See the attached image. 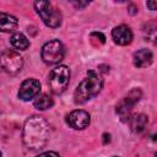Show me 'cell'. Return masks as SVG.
Here are the masks:
<instances>
[{
	"mask_svg": "<svg viewBox=\"0 0 157 157\" xmlns=\"http://www.w3.org/2000/svg\"><path fill=\"white\" fill-rule=\"evenodd\" d=\"M22 140L28 150H42L49 140V125L47 120L39 115L29 117L23 125Z\"/></svg>",
	"mask_w": 157,
	"mask_h": 157,
	"instance_id": "6da1fadb",
	"label": "cell"
},
{
	"mask_svg": "<svg viewBox=\"0 0 157 157\" xmlns=\"http://www.w3.org/2000/svg\"><path fill=\"white\" fill-rule=\"evenodd\" d=\"M103 87V77L99 71L90 70L87 72V77H85L80 85L76 87L74 98L76 103H85L93 97H96Z\"/></svg>",
	"mask_w": 157,
	"mask_h": 157,
	"instance_id": "7a4b0ae2",
	"label": "cell"
},
{
	"mask_svg": "<svg viewBox=\"0 0 157 157\" xmlns=\"http://www.w3.org/2000/svg\"><path fill=\"white\" fill-rule=\"evenodd\" d=\"M34 9L42 21L45 23V26L50 28H56L61 25V12L56 7H54L49 1H36Z\"/></svg>",
	"mask_w": 157,
	"mask_h": 157,
	"instance_id": "3957f363",
	"label": "cell"
},
{
	"mask_svg": "<svg viewBox=\"0 0 157 157\" xmlns=\"http://www.w3.org/2000/svg\"><path fill=\"white\" fill-rule=\"evenodd\" d=\"M70 81V70L65 65H59L53 69L48 76V85L53 93L60 94L63 93Z\"/></svg>",
	"mask_w": 157,
	"mask_h": 157,
	"instance_id": "277c9868",
	"label": "cell"
},
{
	"mask_svg": "<svg viewBox=\"0 0 157 157\" xmlns=\"http://www.w3.org/2000/svg\"><path fill=\"white\" fill-rule=\"evenodd\" d=\"M141 96H142L141 90L140 88H134L117 104V114L119 115V118L123 121H128L130 119L131 110H132L134 105L140 101Z\"/></svg>",
	"mask_w": 157,
	"mask_h": 157,
	"instance_id": "5b68a950",
	"label": "cell"
},
{
	"mask_svg": "<svg viewBox=\"0 0 157 157\" xmlns=\"http://www.w3.org/2000/svg\"><path fill=\"white\" fill-rule=\"evenodd\" d=\"M64 54H65V50H64V47L63 44L54 39V40H49L47 42L43 48H42V59L45 64H49V65H54V64H59L63 58H64Z\"/></svg>",
	"mask_w": 157,
	"mask_h": 157,
	"instance_id": "8992f818",
	"label": "cell"
},
{
	"mask_svg": "<svg viewBox=\"0 0 157 157\" xmlns=\"http://www.w3.org/2000/svg\"><path fill=\"white\" fill-rule=\"evenodd\" d=\"M23 59L18 52L13 49L4 50L0 54V66L9 74H16L22 69Z\"/></svg>",
	"mask_w": 157,
	"mask_h": 157,
	"instance_id": "52a82bcc",
	"label": "cell"
},
{
	"mask_svg": "<svg viewBox=\"0 0 157 157\" xmlns=\"http://www.w3.org/2000/svg\"><path fill=\"white\" fill-rule=\"evenodd\" d=\"M40 92V83L36 78H27L22 82L18 90V98L22 101L34 99L37 94Z\"/></svg>",
	"mask_w": 157,
	"mask_h": 157,
	"instance_id": "ba28073f",
	"label": "cell"
},
{
	"mask_svg": "<svg viewBox=\"0 0 157 157\" xmlns=\"http://www.w3.org/2000/svg\"><path fill=\"white\" fill-rule=\"evenodd\" d=\"M66 121L71 128H74L76 130H82V129H85L90 125L91 118H90V114L86 110L76 109V110H72L67 115Z\"/></svg>",
	"mask_w": 157,
	"mask_h": 157,
	"instance_id": "9c48e42d",
	"label": "cell"
},
{
	"mask_svg": "<svg viewBox=\"0 0 157 157\" xmlns=\"http://www.w3.org/2000/svg\"><path fill=\"white\" fill-rule=\"evenodd\" d=\"M112 38H113L114 43H117L119 45H128L132 40V32H131L130 27H128L125 25H120V26H117L113 28Z\"/></svg>",
	"mask_w": 157,
	"mask_h": 157,
	"instance_id": "30bf717a",
	"label": "cell"
},
{
	"mask_svg": "<svg viewBox=\"0 0 157 157\" xmlns=\"http://www.w3.org/2000/svg\"><path fill=\"white\" fill-rule=\"evenodd\" d=\"M132 60H134V65L136 67H146V66L151 65V63L153 60V54L150 49L142 48L134 53Z\"/></svg>",
	"mask_w": 157,
	"mask_h": 157,
	"instance_id": "8fae6325",
	"label": "cell"
},
{
	"mask_svg": "<svg viewBox=\"0 0 157 157\" xmlns=\"http://www.w3.org/2000/svg\"><path fill=\"white\" fill-rule=\"evenodd\" d=\"M147 123H148V117L145 114H135V115L130 117V119H129L130 129L136 134L142 132L146 129Z\"/></svg>",
	"mask_w": 157,
	"mask_h": 157,
	"instance_id": "7c38bea8",
	"label": "cell"
},
{
	"mask_svg": "<svg viewBox=\"0 0 157 157\" xmlns=\"http://www.w3.org/2000/svg\"><path fill=\"white\" fill-rule=\"evenodd\" d=\"M18 21L10 13H0V32H13L17 28Z\"/></svg>",
	"mask_w": 157,
	"mask_h": 157,
	"instance_id": "4fadbf2b",
	"label": "cell"
},
{
	"mask_svg": "<svg viewBox=\"0 0 157 157\" xmlns=\"http://www.w3.org/2000/svg\"><path fill=\"white\" fill-rule=\"evenodd\" d=\"M54 104V101L50 96L45 94V93H40V94H37L33 99V105L34 108H37L38 110H45V109H49L52 108Z\"/></svg>",
	"mask_w": 157,
	"mask_h": 157,
	"instance_id": "5bb4252c",
	"label": "cell"
},
{
	"mask_svg": "<svg viewBox=\"0 0 157 157\" xmlns=\"http://www.w3.org/2000/svg\"><path fill=\"white\" fill-rule=\"evenodd\" d=\"M10 44L17 49V50H26L29 47V40L27 39V37L20 32L13 33L10 38Z\"/></svg>",
	"mask_w": 157,
	"mask_h": 157,
	"instance_id": "9a60e30c",
	"label": "cell"
},
{
	"mask_svg": "<svg viewBox=\"0 0 157 157\" xmlns=\"http://www.w3.org/2000/svg\"><path fill=\"white\" fill-rule=\"evenodd\" d=\"M37 157H59V155H58L56 152H54V151H47V152L40 153V155L37 156Z\"/></svg>",
	"mask_w": 157,
	"mask_h": 157,
	"instance_id": "2e32d148",
	"label": "cell"
},
{
	"mask_svg": "<svg viewBox=\"0 0 157 157\" xmlns=\"http://www.w3.org/2000/svg\"><path fill=\"white\" fill-rule=\"evenodd\" d=\"M156 6H157V2L156 1H148L147 2V7H150L151 10H156Z\"/></svg>",
	"mask_w": 157,
	"mask_h": 157,
	"instance_id": "e0dca14e",
	"label": "cell"
},
{
	"mask_svg": "<svg viewBox=\"0 0 157 157\" xmlns=\"http://www.w3.org/2000/svg\"><path fill=\"white\" fill-rule=\"evenodd\" d=\"M129 9H130V10H129V12H130V13H136V12H137V7H136V6H134L132 4L130 5V7H129Z\"/></svg>",
	"mask_w": 157,
	"mask_h": 157,
	"instance_id": "ac0fdd59",
	"label": "cell"
},
{
	"mask_svg": "<svg viewBox=\"0 0 157 157\" xmlns=\"http://www.w3.org/2000/svg\"><path fill=\"white\" fill-rule=\"evenodd\" d=\"M76 7H83V6H86V5H88V2H72Z\"/></svg>",
	"mask_w": 157,
	"mask_h": 157,
	"instance_id": "d6986e66",
	"label": "cell"
},
{
	"mask_svg": "<svg viewBox=\"0 0 157 157\" xmlns=\"http://www.w3.org/2000/svg\"><path fill=\"white\" fill-rule=\"evenodd\" d=\"M103 137H104V144H107V141H108V142L110 141V135H109V134H104Z\"/></svg>",
	"mask_w": 157,
	"mask_h": 157,
	"instance_id": "ffe728a7",
	"label": "cell"
},
{
	"mask_svg": "<svg viewBox=\"0 0 157 157\" xmlns=\"http://www.w3.org/2000/svg\"><path fill=\"white\" fill-rule=\"evenodd\" d=\"M0 157H1V152H0Z\"/></svg>",
	"mask_w": 157,
	"mask_h": 157,
	"instance_id": "44dd1931",
	"label": "cell"
},
{
	"mask_svg": "<svg viewBox=\"0 0 157 157\" xmlns=\"http://www.w3.org/2000/svg\"><path fill=\"white\" fill-rule=\"evenodd\" d=\"M113 157H118V156H113Z\"/></svg>",
	"mask_w": 157,
	"mask_h": 157,
	"instance_id": "7402d4cb",
	"label": "cell"
}]
</instances>
